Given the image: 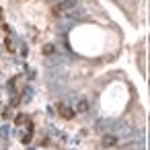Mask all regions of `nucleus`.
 Returning a JSON list of instances; mask_svg holds the SVG:
<instances>
[{
    "instance_id": "obj_3",
    "label": "nucleus",
    "mask_w": 150,
    "mask_h": 150,
    "mask_svg": "<svg viewBox=\"0 0 150 150\" xmlns=\"http://www.w3.org/2000/svg\"><path fill=\"white\" fill-rule=\"evenodd\" d=\"M15 123H17V125H21V123H29V119H27V115H19V117L15 119Z\"/></svg>"
},
{
    "instance_id": "obj_6",
    "label": "nucleus",
    "mask_w": 150,
    "mask_h": 150,
    "mask_svg": "<svg viewBox=\"0 0 150 150\" xmlns=\"http://www.w3.org/2000/svg\"><path fill=\"white\" fill-rule=\"evenodd\" d=\"M0 21H2V8H0Z\"/></svg>"
},
{
    "instance_id": "obj_1",
    "label": "nucleus",
    "mask_w": 150,
    "mask_h": 150,
    "mask_svg": "<svg viewBox=\"0 0 150 150\" xmlns=\"http://www.w3.org/2000/svg\"><path fill=\"white\" fill-rule=\"evenodd\" d=\"M58 113H60L64 119H72V117L76 115V111H74L70 105H66V103H58Z\"/></svg>"
},
{
    "instance_id": "obj_2",
    "label": "nucleus",
    "mask_w": 150,
    "mask_h": 150,
    "mask_svg": "<svg viewBox=\"0 0 150 150\" xmlns=\"http://www.w3.org/2000/svg\"><path fill=\"white\" fill-rule=\"evenodd\" d=\"M115 144H117L115 136H103V146H105V148H113Z\"/></svg>"
},
{
    "instance_id": "obj_4",
    "label": "nucleus",
    "mask_w": 150,
    "mask_h": 150,
    "mask_svg": "<svg viewBox=\"0 0 150 150\" xmlns=\"http://www.w3.org/2000/svg\"><path fill=\"white\" fill-rule=\"evenodd\" d=\"M43 54H45V56H50V54H54V45H50V43H47V45L43 47Z\"/></svg>"
},
{
    "instance_id": "obj_5",
    "label": "nucleus",
    "mask_w": 150,
    "mask_h": 150,
    "mask_svg": "<svg viewBox=\"0 0 150 150\" xmlns=\"http://www.w3.org/2000/svg\"><path fill=\"white\" fill-rule=\"evenodd\" d=\"M86 109H88L86 101H80V103H78V111H86Z\"/></svg>"
}]
</instances>
